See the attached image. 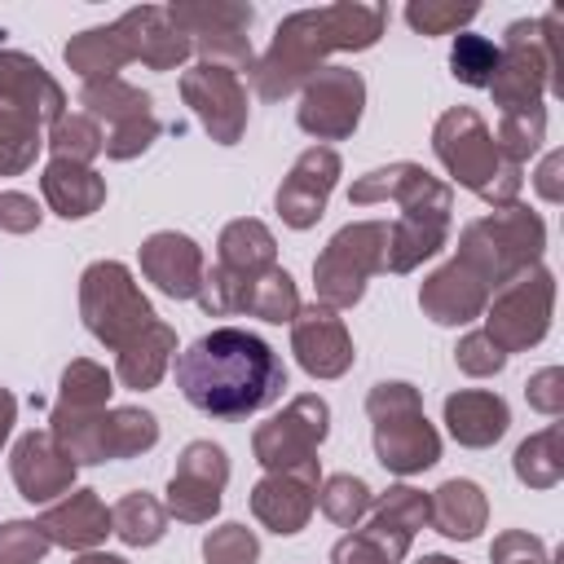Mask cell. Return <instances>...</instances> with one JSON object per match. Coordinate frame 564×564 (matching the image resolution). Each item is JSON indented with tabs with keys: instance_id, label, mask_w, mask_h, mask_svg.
Here are the masks:
<instances>
[{
	"instance_id": "6da1fadb",
	"label": "cell",
	"mask_w": 564,
	"mask_h": 564,
	"mask_svg": "<svg viewBox=\"0 0 564 564\" xmlns=\"http://www.w3.org/2000/svg\"><path fill=\"white\" fill-rule=\"evenodd\" d=\"M176 388L203 414L242 419L282 397L286 366L260 335L216 326L176 357Z\"/></svg>"
},
{
	"instance_id": "7a4b0ae2",
	"label": "cell",
	"mask_w": 564,
	"mask_h": 564,
	"mask_svg": "<svg viewBox=\"0 0 564 564\" xmlns=\"http://www.w3.org/2000/svg\"><path fill=\"white\" fill-rule=\"evenodd\" d=\"M379 26H383L379 4H330V9H304V13L286 18L278 26V40H273L269 57L260 62V93L264 97L286 93L313 66V53L322 57V48H366V44H375Z\"/></svg>"
},
{
	"instance_id": "3957f363",
	"label": "cell",
	"mask_w": 564,
	"mask_h": 564,
	"mask_svg": "<svg viewBox=\"0 0 564 564\" xmlns=\"http://www.w3.org/2000/svg\"><path fill=\"white\" fill-rule=\"evenodd\" d=\"M84 313H88V326H93V335L97 339H106V344H119V322H115V313H123V322L137 330H145L150 326V304L132 291V278H128V269L123 264H93L88 273H84Z\"/></svg>"
},
{
	"instance_id": "277c9868",
	"label": "cell",
	"mask_w": 564,
	"mask_h": 564,
	"mask_svg": "<svg viewBox=\"0 0 564 564\" xmlns=\"http://www.w3.org/2000/svg\"><path fill=\"white\" fill-rule=\"evenodd\" d=\"M357 115H361V79L352 70L330 66L308 84L300 106V128L317 137H344L357 128Z\"/></svg>"
},
{
	"instance_id": "5b68a950",
	"label": "cell",
	"mask_w": 564,
	"mask_h": 564,
	"mask_svg": "<svg viewBox=\"0 0 564 564\" xmlns=\"http://www.w3.org/2000/svg\"><path fill=\"white\" fill-rule=\"evenodd\" d=\"M366 234H370V225H352V229H344V234L330 242V251L322 256L317 282H322V295H326V300L348 304V300L361 295V278L379 264V260H375V247H361Z\"/></svg>"
},
{
	"instance_id": "8992f818",
	"label": "cell",
	"mask_w": 564,
	"mask_h": 564,
	"mask_svg": "<svg viewBox=\"0 0 564 564\" xmlns=\"http://www.w3.org/2000/svg\"><path fill=\"white\" fill-rule=\"evenodd\" d=\"M335 172H339V159L330 150H308L295 163L291 181L278 189V207L295 229H304V225H313L322 216V203H326V194L335 185Z\"/></svg>"
},
{
	"instance_id": "52a82bcc",
	"label": "cell",
	"mask_w": 564,
	"mask_h": 564,
	"mask_svg": "<svg viewBox=\"0 0 564 564\" xmlns=\"http://www.w3.org/2000/svg\"><path fill=\"white\" fill-rule=\"evenodd\" d=\"M13 476H18V485H22V498L48 502L57 489L70 485L75 463L66 458V449H53L48 436H35V432H31V436H22V445H18V454H13Z\"/></svg>"
},
{
	"instance_id": "ba28073f",
	"label": "cell",
	"mask_w": 564,
	"mask_h": 564,
	"mask_svg": "<svg viewBox=\"0 0 564 564\" xmlns=\"http://www.w3.org/2000/svg\"><path fill=\"white\" fill-rule=\"evenodd\" d=\"M220 480H225V454L216 445H189L185 458H181V471L172 476V511L185 516L189 511V498H198V520L212 516L220 507Z\"/></svg>"
},
{
	"instance_id": "9c48e42d",
	"label": "cell",
	"mask_w": 564,
	"mask_h": 564,
	"mask_svg": "<svg viewBox=\"0 0 564 564\" xmlns=\"http://www.w3.org/2000/svg\"><path fill=\"white\" fill-rule=\"evenodd\" d=\"M436 150H441V159L458 172V181L485 189V172L476 167V154H485V159H498V154H494V141H489L485 123H480L471 110H454V115L441 119V128H436Z\"/></svg>"
},
{
	"instance_id": "30bf717a",
	"label": "cell",
	"mask_w": 564,
	"mask_h": 564,
	"mask_svg": "<svg viewBox=\"0 0 564 564\" xmlns=\"http://www.w3.org/2000/svg\"><path fill=\"white\" fill-rule=\"evenodd\" d=\"M375 449H379V463L392 467V471H419V467H432L436 463V432L427 427V419L414 410L405 423H397L392 414L379 419V432H375Z\"/></svg>"
},
{
	"instance_id": "8fae6325",
	"label": "cell",
	"mask_w": 564,
	"mask_h": 564,
	"mask_svg": "<svg viewBox=\"0 0 564 564\" xmlns=\"http://www.w3.org/2000/svg\"><path fill=\"white\" fill-rule=\"evenodd\" d=\"M0 101L22 106L31 119H53L62 110V93L44 75V66L18 53H0Z\"/></svg>"
},
{
	"instance_id": "7c38bea8",
	"label": "cell",
	"mask_w": 564,
	"mask_h": 564,
	"mask_svg": "<svg viewBox=\"0 0 564 564\" xmlns=\"http://www.w3.org/2000/svg\"><path fill=\"white\" fill-rule=\"evenodd\" d=\"M145 269L167 295H194L198 291V251L181 234H154L145 242Z\"/></svg>"
},
{
	"instance_id": "4fadbf2b",
	"label": "cell",
	"mask_w": 564,
	"mask_h": 564,
	"mask_svg": "<svg viewBox=\"0 0 564 564\" xmlns=\"http://www.w3.org/2000/svg\"><path fill=\"white\" fill-rule=\"evenodd\" d=\"M304 317L308 322L295 326V348H300L304 370H313V375H339L352 361V348H348L344 326L330 313H304Z\"/></svg>"
},
{
	"instance_id": "5bb4252c",
	"label": "cell",
	"mask_w": 564,
	"mask_h": 564,
	"mask_svg": "<svg viewBox=\"0 0 564 564\" xmlns=\"http://www.w3.org/2000/svg\"><path fill=\"white\" fill-rule=\"evenodd\" d=\"M445 419H449V432L467 445H489L507 432V405L489 392H463V397H449L445 401Z\"/></svg>"
},
{
	"instance_id": "9a60e30c",
	"label": "cell",
	"mask_w": 564,
	"mask_h": 564,
	"mask_svg": "<svg viewBox=\"0 0 564 564\" xmlns=\"http://www.w3.org/2000/svg\"><path fill=\"white\" fill-rule=\"evenodd\" d=\"M128 57H132V44H128L123 22L84 31L79 40L66 44V62H70L79 75H115L119 62H128Z\"/></svg>"
},
{
	"instance_id": "2e32d148",
	"label": "cell",
	"mask_w": 564,
	"mask_h": 564,
	"mask_svg": "<svg viewBox=\"0 0 564 564\" xmlns=\"http://www.w3.org/2000/svg\"><path fill=\"white\" fill-rule=\"evenodd\" d=\"M185 97L198 106L203 123L225 141L220 110H225V101H229V106H242V93H238L234 70H225V66H194V70L185 75ZM225 145H229V141H225Z\"/></svg>"
},
{
	"instance_id": "e0dca14e",
	"label": "cell",
	"mask_w": 564,
	"mask_h": 564,
	"mask_svg": "<svg viewBox=\"0 0 564 564\" xmlns=\"http://www.w3.org/2000/svg\"><path fill=\"white\" fill-rule=\"evenodd\" d=\"M44 189L48 198L57 203V212L70 220V216H88L97 203H101V181L93 172H79L70 167L66 159H57L48 172H44Z\"/></svg>"
},
{
	"instance_id": "ac0fdd59",
	"label": "cell",
	"mask_w": 564,
	"mask_h": 564,
	"mask_svg": "<svg viewBox=\"0 0 564 564\" xmlns=\"http://www.w3.org/2000/svg\"><path fill=\"white\" fill-rule=\"evenodd\" d=\"M480 520H485V502H480V489L471 480H449L436 494V524H441V533H449V538H476Z\"/></svg>"
},
{
	"instance_id": "d6986e66",
	"label": "cell",
	"mask_w": 564,
	"mask_h": 564,
	"mask_svg": "<svg viewBox=\"0 0 564 564\" xmlns=\"http://www.w3.org/2000/svg\"><path fill=\"white\" fill-rule=\"evenodd\" d=\"M106 520H110V516H106V511L97 507V498L84 489V494H75L66 507H57L44 529H53V538L66 542V546H88V542H97V538L106 533Z\"/></svg>"
},
{
	"instance_id": "ffe728a7",
	"label": "cell",
	"mask_w": 564,
	"mask_h": 564,
	"mask_svg": "<svg viewBox=\"0 0 564 564\" xmlns=\"http://www.w3.org/2000/svg\"><path fill=\"white\" fill-rule=\"evenodd\" d=\"M498 62H502V53H498V48H494L485 35H458V40H454L449 66H454V75H458L463 84H476V88L494 84Z\"/></svg>"
},
{
	"instance_id": "44dd1931",
	"label": "cell",
	"mask_w": 564,
	"mask_h": 564,
	"mask_svg": "<svg viewBox=\"0 0 564 564\" xmlns=\"http://www.w3.org/2000/svg\"><path fill=\"white\" fill-rule=\"evenodd\" d=\"M286 494V480H264L260 489H256V511H260V520H269L278 533H295L300 524H304V516H308V498L300 494V489H291V498H282Z\"/></svg>"
},
{
	"instance_id": "7402d4cb",
	"label": "cell",
	"mask_w": 564,
	"mask_h": 564,
	"mask_svg": "<svg viewBox=\"0 0 564 564\" xmlns=\"http://www.w3.org/2000/svg\"><path fill=\"white\" fill-rule=\"evenodd\" d=\"M115 529H119L123 542H154L159 529H163V516H159V507L150 498L132 494V498H123L115 507Z\"/></svg>"
},
{
	"instance_id": "603a6c76",
	"label": "cell",
	"mask_w": 564,
	"mask_h": 564,
	"mask_svg": "<svg viewBox=\"0 0 564 564\" xmlns=\"http://www.w3.org/2000/svg\"><path fill=\"white\" fill-rule=\"evenodd\" d=\"M44 546H48V538L40 533V524L13 520L0 529V564H31L44 555Z\"/></svg>"
},
{
	"instance_id": "cb8c5ba5",
	"label": "cell",
	"mask_w": 564,
	"mask_h": 564,
	"mask_svg": "<svg viewBox=\"0 0 564 564\" xmlns=\"http://www.w3.org/2000/svg\"><path fill=\"white\" fill-rule=\"evenodd\" d=\"M207 560L212 564H251L256 560V538L242 529V524H225L220 533L207 538Z\"/></svg>"
},
{
	"instance_id": "d4e9b609",
	"label": "cell",
	"mask_w": 564,
	"mask_h": 564,
	"mask_svg": "<svg viewBox=\"0 0 564 564\" xmlns=\"http://www.w3.org/2000/svg\"><path fill=\"white\" fill-rule=\"evenodd\" d=\"M366 502H370V494H366V485L352 480V476H335V480L326 485V498H322V507H326L339 524L357 520V516L366 511Z\"/></svg>"
},
{
	"instance_id": "484cf974",
	"label": "cell",
	"mask_w": 564,
	"mask_h": 564,
	"mask_svg": "<svg viewBox=\"0 0 564 564\" xmlns=\"http://www.w3.org/2000/svg\"><path fill=\"white\" fill-rule=\"evenodd\" d=\"M405 18H410V26H419L423 35H436V31H449V26H458V22H471L476 18V9L471 4H463V9H441V4H410L405 9Z\"/></svg>"
},
{
	"instance_id": "4316f807",
	"label": "cell",
	"mask_w": 564,
	"mask_h": 564,
	"mask_svg": "<svg viewBox=\"0 0 564 564\" xmlns=\"http://www.w3.org/2000/svg\"><path fill=\"white\" fill-rule=\"evenodd\" d=\"M35 220H40V212H35L31 198H22V194H4V198H0V225H9V229H31Z\"/></svg>"
},
{
	"instance_id": "83f0119b",
	"label": "cell",
	"mask_w": 564,
	"mask_h": 564,
	"mask_svg": "<svg viewBox=\"0 0 564 564\" xmlns=\"http://www.w3.org/2000/svg\"><path fill=\"white\" fill-rule=\"evenodd\" d=\"M9 423H13V397L0 388V441H4V432H9Z\"/></svg>"
},
{
	"instance_id": "f1b7e54d",
	"label": "cell",
	"mask_w": 564,
	"mask_h": 564,
	"mask_svg": "<svg viewBox=\"0 0 564 564\" xmlns=\"http://www.w3.org/2000/svg\"><path fill=\"white\" fill-rule=\"evenodd\" d=\"M84 564H123V560H119V555H88Z\"/></svg>"
},
{
	"instance_id": "f546056e",
	"label": "cell",
	"mask_w": 564,
	"mask_h": 564,
	"mask_svg": "<svg viewBox=\"0 0 564 564\" xmlns=\"http://www.w3.org/2000/svg\"><path fill=\"white\" fill-rule=\"evenodd\" d=\"M419 564H454V560H445V555H427V560H419Z\"/></svg>"
}]
</instances>
